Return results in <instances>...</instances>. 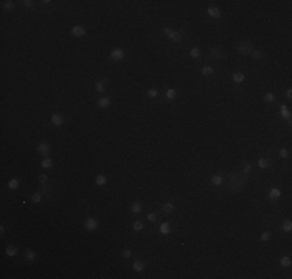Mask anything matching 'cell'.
Returning <instances> with one entry per match:
<instances>
[{"instance_id": "obj_46", "label": "cell", "mask_w": 292, "mask_h": 279, "mask_svg": "<svg viewBox=\"0 0 292 279\" xmlns=\"http://www.w3.org/2000/svg\"><path fill=\"white\" fill-rule=\"evenodd\" d=\"M0 234H2V236L5 234V225H2V227H0Z\"/></svg>"}, {"instance_id": "obj_14", "label": "cell", "mask_w": 292, "mask_h": 279, "mask_svg": "<svg viewBox=\"0 0 292 279\" xmlns=\"http://www.w3.org/2000/svg\"><path fill=\"white\" fill-rule=\"evenodd\" d=\"M267 197L270 198V200H277V198H280V197H281V191L278 189V188H270V189H269Z\"/></svg>"}, {"instance_id": "obj_26", "label": "cell", "mask_w": 292, "mask_h": 279, "mask_svg": "<svg viewBox=\"0 0 292 279\" xmlns=\"http://www.w3.org/2000/svg\"><path fill=\"white\" fill-rule=\"evenodd\" d=\"M258 166L261 169H266V168L270 166V160H267V158H260V160H258Z\"/></svg>"}, {"instance_id": "obj_4", "label": "cell", "mask_w": 292, "mask_h": 279, "mask_svg": "<svg viewBox=\"0 0 292 279\" xmlns=\"http://www.w3.org/2000/svg\"><path fill=\"white\" fill-rule=\"evenodd\" d=\"M224 58H225V55L222 53V50H219V48H216V47L210 48L208 55H207V59H211V61H221V59H224Z\"/></svg>"}, {"instance_id": "obj_38", "label": "cell", "mask_w": 292, "mask_h": 279, "mask_svg": "<svg viewBox=\"0 0 292 279\" xmlns=\"http://www.w3.org/2000/svg\"><path fill=\"white\" fill-rule=\"evenodd\" d=\"M146 93H148V96H149V98H155V96H158V90H157V88H149Z\"/></svg>"}, {"instance_id": "obj_45", "label": "cell", "mask_w": 292, "mask_h": 279, "mask_svg": "<svg viewBox=\"0 0 292 279\" xmlns=\"http://www.w3.org/2000/svg\"><path fill=\"white\" fill-rule=\"evenodd\" d=\"M286 96H287V98H289V99H290V98H292V90H290V88H289V90H287V91H286Z\"/></svg>"}, {"instance_id": "obj_20", "label": "cell", "mask_w": 292, "mask_h": 279, "mask_svg": "<svg viewBox=\"0 0 292 279\" xmlns=\"http://www.w3.org/2000/svg\"><path fill=\"white\" fill-rule=\"evenodd\" d=\"M280 113H281V116L284 118V119H287V121H290V112H289V109H287V105H281L280 107Z\"/></svg>"}, {"instance_id": "obj_10", "label": "cell", "mask_w": 292, "mask_h": 279, "mask_svg": "<svg viewBox=\"0 0 292 279\" xmlns=\"http://www.w3.org/2000/svg\"><path fill=\"white\" fill-rule=\"evenodd\" d=\"M36 152H39V154H42V155H48V152H50V144L48 143H39L37 144V148H36Z\"/></svg>"}, {"instance_id": "obj_43", "label": "cell", "mask_w": 292, "mask_h": 279, "mask_svg": "<svg viewBox=\"0 0 292 279\" xmlns=\"http://www.w3.org/2000/svg\"><path fill=\"white\" fill-rule=\"evenodd\" d=\"M250 169H252V166H250V164H246V166H244V169H243L241 172H243V174L247 177V175H249V172H250Z\"/></svg>"}, {"instance_id": "obj_23", "label": "cell", "mask_w": 292, "mask_h": 279, "mask_svg": "<svg viewBox=\"0 0 292 279\" xmlns=\"http://www.w3.org/2000/svg\"><path fill=\"white\" fill-rule=\"evenodd\" d=\"M19 186H20V181H19L17 178H11V180L8 181V188H9V189H12V191H16V189L19 188Z\"/></svg>"}, {"instance_id": "obj_42", "label": "cell", "mask_w": 292, "mask_h": 279, "mask_svg": "<svg viewBox=\"0 0 292 279\" xmlns=\"http://www.w3.org/2000/svg\"><path fill=\"white\" fill-rule=\"evenodd\" d=\"M280 157L281 158H287L289 157V151L287 149H280Z\"/></svg>"}, {"instance_id": "obj_27", "label": "cell", "mask_w": 292, "mask_h": 279, "mask_svg": "<svg viewBox=\"0 0 292 279\" xmlns=\"http://www.w3.org/2000/svg\"><path fill=\"white\" fill-rule=\"evenodd\" d=\"M213 73H215V68L211 67V65H205V67L202 68V75L204 76H211Z\"/></svg>"}, {"instance_id": "obj_17", "label": "cell", "mask_w": 292, "mask_h": 279, "mask_svg": "<svg viewBox=\"0 0 292 279\" xmlns=\"http://www.w3.org/2000/svg\"><path fill=\"white\" fill-rule=\"evenodd\" d=\"M158 233H160V234H163V236L169 234V233H171V227H169V223H168V222H163V223H160V227H158Z\"/></svg>"}, {"instance_id": "obj_22", "label": "cell", "mask_w": 292, "mask_h": 279, "mask_svg": "<svg viewBox=\"0 0 292 279\" xmlns=\"http://www.w3.org/2000/svg\"><path fill=\"white\" fill-rule=\"evenodd\" d=\"M17 251H19V250H17L14 245H8V247L5 248L6 256H11V257H12V256H16V254H17Z\"/></svg>"}, {"instance_id": "obj_41", "label": "cell", "mask_w": 292, "mask_h": 279, "mask_svg": "<svg viewBox=\"0 0 292 279\" xmlns=\"http://www.w3.org/2000/svg\"><path fill=\"white\" fill-rule=\"evenodd\" d=\"M146 219H148L149 222H155V220H157V212H149Z\"/></svg>"}, {"instance_id": "obj_44", "label": "cell", "mask_w": 292, "mask_h": 279, "mask_svg": "<svg viewBox=\"0 0 292 279\" xmlns=\"http://www.w3.org/2000/svg\"><path fill=\"white\" fill-rule=\"evenodd\" d=\"M23 5L30 8V6H33V2H31V0H25V2H23Z\"/></svg>"}, {"instance_id": "obj_32", "label": "cell", "mask_w": 292, "mask_h": 279, "mask_svg": "<svg viewBox=\"0 0 292 279\" xmlns=\"http://www.w3.org/2000/svg\"><path fill=\"white\" fill-rule=\"evenodd\" d=\"M3 9H6V11H12V9H14V2H11V0H9V2H3Z\"/></svg>"}, {"instance_id": "obj_15", "label": "cell", "mask_w": 292, "mask_h": 279, "mask_svg": "<svg viewBox=\"0 0 292 279\" xmlns=\"http://www.w3.org/2000/svg\"><path fill=\"white\" fill-rule=\"evenodd\" d=\"M25 259L28 261V262H34V261L37 259V253H36L34 250H30V248H28V250L25 251Z\"/></svg>"}, {"instance_id": "obj_33", "label": "cell", "mask_w": 292, "mask_h": 279, "mask_svg": "<svg viewBox=\"0 0 292 279\" xmlns=\"http://www.w3.org/2000/svg\"><path fill=\"white\" fill-rule=\"evenodd\" d=\"M264 101H266V102H273L275 101V95L272 91H267L266 95H264Z\"/></svg>"}, {"instance_id": "obj_6", "label": "cell", "mask_w": 292, "mask_h": 279, "mask_svg": "<svg viewBox=\"0 0 292 279\" xmlns=\"http://www.w3.org/2000/svg\"><path fill=\"white\" fill-rule=\"evenodd\" d=\"M109 56L114 62H121L124 59V51H123V48H114Z\"/></svg>"}, {"instance_id": "obj_9", "label": "cell", "mask_w": 292, "mask_h": 279, "mask_svg": "<svg viewBox=\"0 0 292 279\" xmlns=\"http://www.w3.org/2000/svg\"><path fill=\"white\" fill-rule=\"evenodd\" d=\"M97 104H98V107H101V109H107V107H110L112 101H110L109 96H101V98L97 101Z\"/></svg>"}, {"instance_id": "obj_8", "label": "cell", "mask_w": 292, "mask_h": 279, "mask_svg": "<svg viewBox=\"0 0 292 279\" xmlns=\"http://www.w3.org/2000/svg\"><path fill=\"white\" fill-rule=\"evenodd\" d=\"M50 121H51V124L53 126H56V127H59V126H62V123H64V116L61 115V113H53L51 115V119H50Z\"/></svg>"}, {"instance_id": "obj_29", "label": "cell", "mask_w": 292, "mask_h": 279, "mask_svg": "<svg viewBox=\"0 0 292 279\" xmlns=\"http://www.w3.org/2000/svg\"><path fill=\"white\" fill-rule=\"evenodd\" d=\"M281 230L289 233V231L292 230V222H290V220H284V222L281 223Z\"/></svg>"}, {"instance_id": "obj_34", "label": "cell", "mask_w": 292, "mask_h": 279, "mask_svg": "<svg viewBox=\"0 0 292 279\" xmlns=\"http://www.w3.org/2000/svg\"><path fill=\"white\" fill-rule=\"evenodd\" d=\"M199 55H201V50H199L197 47H193V48L190 50V56H191V58H199Z\"/></svg>"}, {"instance_id": "obj_18", "label": "cell", "mask_w": 292, "mask_h": 279, "mask_svg": "<svg viewBox=\"0 0 292 279\" xmlns=\"http://www.w3.org/2000/svg\"><path fill=\"white\" fill-rule=\"evenodd\" d=\"M233 82H236V84H241V82H244L246 81V75L244 73H241V71H236V73H233Z\"/></svg>"}, {"instance_id": "obj_30", "label": "cell", "mask_w": 292, "mask_h": 279, "mask_svg": "<svg viewBox=\"0 0 292 279\" xmlns=\"http://www.w3.org/2000/svg\"><path fill=\"white\" fill-rule=\"evenodd\" d=\"M270 237H272L270 231H264V233L261 234V237H260V241H261V242H269Z\"/></svg>"}, {"instance_id": "obj_19", "label": "cell", "mask_w": 292, "mask_h": 279, "mask_svg": "<svg viewBox=\"0 0 292 279\" xmlns=\"http://www.w3.org/2000/svg\"><path fill=\"white\" fill-rule=\"evenodd\" d=\"M95 184H97V186H106V184H107V177L103 175V174L97 175V177H95Z\"/></svg>"}, {"instance_id": "obj_1", "label": "cell", "mask_w": 292, "mask_h": 279, "mask_svg": "<svg viewBox=\"0 0 292 279\" xmlns=\"http://www.w3.org/2000/svg\"><path fill=\"white\" fill-rule=\"evenodd\" d=\"M247 183V177L243 174V172H235V174L230 175L229 180V189L230 191H241L243 186Z\"/></svg>"}, {"instance_id": "obj_39", "label": "cell", "mask_w": 292, "mask_h": 279, "mask_svg": "<svg viewBox=\"0 0 292 279\" xmlns=\"http://www.w3.org/2000/svg\"><path fill=\"white\" fill-rule=\"evenodd\" d=\"M131 254H132V250H131V248H124V250L121 251V256H123L124 259L131 257Z\"/></svg>"}, {"instance_id": "obj_12", "label": "cell", "mask_w": 292, "mask_h": 279, "mask_svg": "<svg viewBox=\"0 0 292 279\" xmlns=\"http://www.w3.org/2000/svg\"><path fill=\"white\" fill-rule=\"evenodd\" d=\"M144 267H146V262H143L141 259H137V261H134V264H132V270L137 271V273L143 271Z\"/></svg>"}, {"instance_id": "obj_25", "label": "cell", "mask_w": 292, "mask_h": 279, "mask_svg": "<svg viewBox=\"0 0 292 279\" xmlns=\"http://www.w3.org/2000/svg\"><path fill=\"white\" fill-rule=\"evenodd\" d=\"M224 183V178L221 177V175H213V177H211V184H215V186H221Z\"/></svg>"}, {"instance_id": "obj_21", "label": "cell", "mask_w": 292, "mask_h": 279, "mask_svg": "<svg viewBox=\"0 0 292 279\" xmlns=\"http://www.w3.org/2000/svg\"><path fill=\"white\" fill-rule=\"evenodd\" d=\"M162 211H163V212H166V214H171V212L174 211V203H172V202H166V203H163Z\"/></svg>"}, {"instance_id": "obj_36", "label": "cell", "mask_w": 292, "mask_h": 279, "mask_svg": "<svg viewBox=\"0 0 292 279\" xmlns=\"http://www.w3.org/2000/svg\"><path fill=\"white\" fill-rule=\"evenodd\" d=\"M252 58H255V59H263V51H260V50H253L252 51V55H250Z\"/></svg>"}, {"instance_id": "obj_3", "label": "cell", "mask_w": 292, "mask_h": 279, "mask_svg": "<svg viewBox=\"0 0 292 279\" xmlns=\"http://www.w3.org/2000/svg\"><path fill=\"white\" fill-rule=\"evenodd\" d=\"M163 34L172 42H180L182 37H183V33L182 31H174V30H169V28H163Z\"/></svg>"}, {"instance_id": "obj_24", "label": "cell", "mask_w": 292, "mask_h": 279, "mask_svg": "<svg viewBox=\"0 0 292 279\" xmlns=\"http://www.w3.org/2000/svg\"><path fill=\"white\" fill-rule=\"evenodd\" d=\"M166 99H169V101H174L176 99V96H177V93H176V90L174 88H166Z\"/></svg>"}, {"instance_id": "obj_28", "label": "cell", "mask_w": 292, "mask_h": 279, "mask_svg": "<svg viewBox=\"0 0 292 279\" xmlns=\"http://www.w3.org/2000/svg\"><path fill=\"white\" fill-rule=\"evenodd\" d=\"M280 264H281V267H290L292 261H290V257H289V256H283V257L280 259Z\"/></svg>"}, {"instance_id": "obj_37", "label": "cell", "mask_w": 292, "mask_h": 279, "mask_svg": "<svg viewBox=\"0 0 292 279\" xmlns=\"http://www.w3.org/2000/svg\"><path fill=\"white\" fill-rule=\"evenodd\" d=\"M31 200H33L34 203H41V200H42V195L39 194V192H34V194L31 195Z\"/></svg>"}, {"instance_id": "obj_2", "label": "cell", "mask_w": 292, "mask_h": 279, "mask_svg": "<svg viewBox=\"0 0 292 279\" xmlns=\"http://www.w3.org/2000/svg\"><path fill=\"white\" fill-rule=\"evenodd\" d=\"M255 48H253V44L252 42H241V44H238V47H236V53L238 55H241V56H244V55H252V51H253Z\"/></svg>"}, {"instance_id": "obj_5", "label": "cell", "mask_w": 292, "mask_h": 279, "mask_svg": "<svg viewBox=\"0 0 292 279\" xmlns=\"http://www.w3.org/2000/svg\"><path fill=\"white\" fill-rule=\"evenodd\" d=\"M98 219L97 217H87L86 222H84V228L87 231H97L98 230Z\"/></svg>"}, {"instance_id": "obj_13", "label": "cell", "mask_w": 292, "mask_h": 279, "mask_svg": "<svg viewBox=\"0 0 292 279\" xmlns=\"http://www.w3.org/2000/svg\"><path fill=\"white\" fill-rule=\"evenodd\" d=\"M141 209H143V206H141L140 202H132L131 206H129V211L132 212V214H140Z\"/></svg>"}, {"instance_id": "obj_7", "label": "cell", "mask_w": 292, "mask_h": 279, "mask_svg": "<svg viewBox=\"0 0 292 279\" xmlns=\"http://www.w3.org/2000/svg\"><path fill=\"white\" fill-rule=\"evenodd\" d=\"M70 33H72V36H75V37H84L87 31H86V28H84L83 25H75V26H72Z\"/></svg>"}, {"instance_id": "obj_11", "label": "cell", "mask_w": 292, "mask_h": 279, "mask_svg": "<svg viewBox=\"0 0 292 279\" xmlns=\"http://www.w3.org/2000/svg\"><path fill=\"white\" fill-rule=\"evenodd\" d=\"M207 14L210 17H213V19H219L221 17V9L216 8V6H208L207 8Z\"/></svg>"}, {"instance_id": "obj_16", "label": "cell", "mask_w": 292, "mask_h": 279, "mask_svg": "<svg viewBox=\"0 0 292 279\" xmlns=\"http://www.w3.org/2000/svg\"><path fill=\"white\" fill-rule=\"evenodd\" d=\"M106 87H107V81H106V79H101V81H97V82H95V90L100 91V93L106 91Z\"/></svg>"}, {"instance_id": "obj_31", "label": "cell", "mask_w": 292, "mask_h": 279, "mask_svg": "<svg viewBox=\"0 0 292 279\" xmlns=\"http://www.w3.org/2000/svg\"><path fill=\"white\" fill-rule=\"evenodd\" d=\"M41 166H42L44 169H48V168H51V166H53V161L50 160V158H47V157H45L44 160H42V163H41Z\"/></svg>"}, {"instance_id": "obj_40", "label": "cell", "mask_w": 292, "mask_h": 279, "mask_svg": "<svg viewBox=\"0 0 292 279\" xmlns=\"http://www.w3.org/2000/svg\"><path fill=\"white\" fill-rule=\"evenodd\" d=\"M39 181H41V186H44V184H47V183H48V177H47L45 174L39 175Z\"/></svg>"}, {"instance_id": "obj_35", "label": "cell", "mask_w": 292, "mask_h": 279, "mask_svg": "<svg viewBox=\"0 0 292 279\" xmlns=\"http://www.w3.org/2000/svg\"><path fill=\"white\" fill-rule=\"evenodd\" d=\"M132 228H134V231H141V230H143V222L135 220L134 225H132Z\"/></svg>"}]
</instances>
